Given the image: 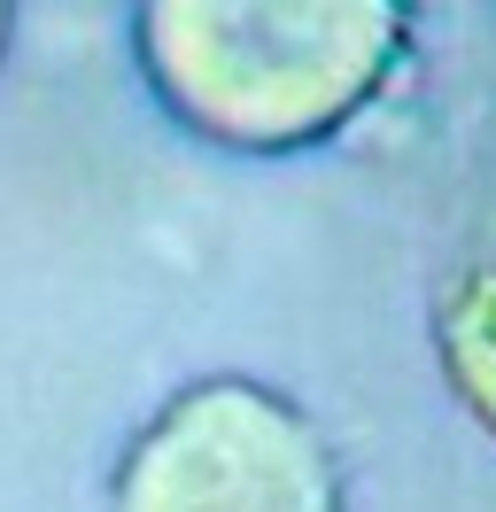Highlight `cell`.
Wrapping results in <instances>:
<instances>
[{
	"mask_svg": "<svg viewBox=\"0 0 496 512\" xmlns=\"http://www.w3.org/2000/svg\"><path fill=\"white\" fill-rule=\"evenodd\" d=\"M434 334H442V365H450V388L473 419H489V381H481V264H465L450 295L434 303Z\"/></svg>",
	"mask_w": 496,
	"mask_h": 512,
	"instance_id": "obj_3",
	"label": "cell"
},
{
	"mask_svg": "<svg viewBox=\"0 0 496 512\" xmlns=\"http://www.w3.org/2000/svg\"><path fill=\"white\" fill-rule=\"evenodd\" d=\"M109 512H349V481L287 388L202 373L132 427Z\"/></svg>",
	"mask_w": 496,
	"mask_h": 512,
	"instance_id": "obj_2",
	"label": "cell"
},
{
	"mask_svg": "<svg viewBox=\"0 0 496 512\" xmlns=\"http://www.w3.org/2000/svg\"><path fill=\"white\" fill-rule=\"evenodd\" d=\"M411 55L396 0H148L132 63L194 140L233 156L326 148Z\"/></svg>",
	"mask_w": 496,
	"mask_h": 512,
	"instance_id": "obj_1",
	"label": "cell"
},
{
	"mask_svg": "<svg viewBox=\"0 0 496 512\" xmlns=\"http://www.w3.org/2000/svg\"><path fill=\"white\" fill-rule=\"evenodd\" d=\"M8 39H16V8H0V63H8Z\"/></svg>",
	"mask_w": 496,
	"mask_h": 512,
	"instance_id": "obj_4",
	"label": "cell"
}]
</instances>
